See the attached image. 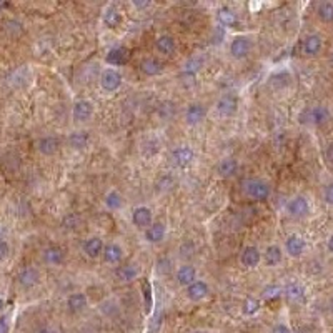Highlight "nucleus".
Wrapping results in <instances>:
<instances>
[{
	"label": "nucleus",
	"mask_w": 333,
	"mask_h": 333,
	"mask_svg": "<svg viewBox=\"0 0 333 333\" xmlns=\"http://www.w3.org/2000/svg\"><path fill=\"white\" fill-rule=\"evenodd\" d=\"M242 190L245 192L247 197H250L252 200L263 202L272 195V187L270 183L263 178H247L242 183Z\"/></svg>",
	"instance_id": "obj_1"
},
{
	"label": "nucleus",
	"mask_w": 333,
	"mask_h": 333,
	"mask_svg": "<svg viewBox=\"0 0 333 333\" xmlns=\"http://www.w3.org/2000/svg\"><path fill=\"white\" fill-rule=\"evenodd\" d=\"M238 107H240L238 95L232 92L222 93L215 103V110L220 117H233L238 112Z\"/></svg>",
	"instance_id": "obj_2"
},
{
	"label": "nucleus",
	"mask_w": 333,
	"mask_h": 333,
	"mask_svg": "<svg viewBox=\"0 0 333 333\" xmlns=\"http://www.w3.org/2000/svg\"><path fill=\"white\" fill-rule=\"evenodd\" d=\"M195 160V152L188 145H178L170 152V162L177 168H188Z\"/></svg>",
	"instance_id": "obj_3"
},
{
	"label": "nucleus",
	"mask_w": 333,
	"mask_h": 333,
	"mask_svg": "<svg viewBox=\"0 0 333 333\" xmlns=\"http://www.w3.org/2000/svg\"><path fill=\"white\" fill-rule=\"evenodd\" d=\"M300 118L305 123H310V125H323V123H327L328 118H330V112H328L327 107L315 105V107L307 108V110L302 113Z\"/></svg>",
	"instance_id": "obj_4"
},
{
	"label": "nucleus",
	"mask_w": 333,
	"mask_h": 333,
	"mask_svg": "<svg viewBox=\"0 0 333 333\" xmlns=\"http://www.w3.org/2000/svg\"><path fill=\"white\" fill-rule=\"evenodd\" d=\"M253 43L250 40V37L247 35H237L232 38L230 42V55L237 60H242V58L248 57V53L252 52Z\"/></svg>",
	"instance_id": "obj_5"
},
{
	"label": "nucleus",
	"mask_w": 333,
	"mask_h": 333,
	"mask_svg": "<svg viewBox=\"0 0 333 333\" xmlns=\"http://www.w3.org/2000/svg\"><path fill=\"white\" fill-rule=\"evenodd\" d=\"M122 73L117 70V68H105V70L102 72L100 75V85L105 92L112 93V92H117L118 88L122 87Z\"/></svg>",
	"instance_id": "obj_6"
},
{
	"label": "nucleus",
	"mask_w": 333,
	"mask_h": 333,
	"mask_svg": "<svg viewBox=\"0 0 333 333\" xmlns=\"http://www.w3.org/2000/svg\"><path fill=\"white\" fill-rule=\"evenodd\" d=\"M287 213L293 218H303L310 213V202L307 200V197L303 195H295L292 197L287 203Z\"/></svg>",
	"instance_id": "obj_7"
},
{
	"label": "nucleus",
	"mask_w": 333,
	"mask_h": 333,
	"mask_svg": "<svg viewBox=\"0 0 333 333\" xmlns=\"http://www.w3.org/2000/svg\"><path fill=\"white\" fill-rule=\"evenodd\" d=\"M93 115V103L87 98H78L72 107V117L77 123L88 122Z\"/></svg>",
	"instance_id": "obj_8"
},
{
	"label": "nucleus",
	"mask_w": 333,
	"mask_h": 333,
	"mask_svg": "<svg viewBox=\"0 0 333 333\" xmlns=\"http://www.w3.org/2000/svg\"><path fill=\"white\" fill-rule=\"evenodd\" d=\"M132 223L140 230H147L148 227L153 223V213L148 207L142 205L137 207L135 210L132 212Z\"/></svg>",
	"instance_id": "obj_9"
},
{
	"label": "nucleus",
	"mask_w": 333,
	"mask_h": 333,
	"mask_svg": "<svg viewBox=\"0 0 333 333\" xmlns=\"http://www.w3.org/2000/svg\"><path fill=\"white\" fill-rule=\"evenodd\" d=\"M208 293H210L208 283L205 280H198V278L192 283V285H188L185 288V295L190 302H202Z\"/></svg>",
	"instance_id": "obj_10"
},
{
	"label": "nucleus",
	"mask_w": 333,
	"mask_h": 333,
	"mask_svg": "<svg viewBox=\"0 0 333 333\" xmlns=\"http://www.w3.org/2000/svg\"><path fill=\"white\" fill-rule=\"evenodd\" d=\"M207 117V108L203 103H198V102H193V103H188L187 110H185V122L188 125H198V123H202L205 120Z\"/></svg>",
	"instance_id": "obj_11"
},
{
	"label": "nucleus",
	"mask_w": 333,
	"mask_h": 333,
	"mask_svg": "<svg viewBox=\"0 0 333 333\" xmlns=\"http://www.w3.org/2000/svg\"><path fill=\"white\" fill-rule=\"evenodd\" d=\"M17 282H18V285L23 288H33L38 282H40V272L33 267H25L18 272Z\"/></svg>",
	"instance_id": "obj_12"
},
{
	"label": "nucleus",
	"mask_w": 333,
	"mask_h": 333,
	"mask_svg": "<svg viewBox=\"0 0 333 333\" xmlns=\"http://www.w3.org/2000/svg\"><path fill=\"white\" fill-rule=\"evenodd\" d=\"M103 248H105V243L100 237H88L85 242H83V253L95 260V258L103 255Z\"/></svg>",
	"instance_id": "obj_13"
},
{
	"label": "nucleus",
	"mask_w": 333,
	"mask_h": 333,
	"mask_svg": "<svg viewBox=\"0 0 333 333\" xmlns=\"http://www.w3.org/2000/svg\"><path fill=\"white\" fill-rule=\"evenodd\" d=\"M262 262V252L257 247L248 245L240 253V263L247 268H255Z\"/></svg>",
	"instance_id": "obj_14"
},
{
	"label": "nucleus",
	"mask_w": 333,
	"mask_h": 333,
	"mask_svg": "<svg viewBox=\"0 0 333 333\" xmlns=\"http://www.w3.org/2000/svg\"><path fill=\"white\" fill-rule=\"evenodd\" d=\"M285 252L293 258L302 257V253L305 252V240L300 235H297V233L288 235L285 240Z\"/></svg>",
	"instance_id": "obj_15"
},
{
	"label": "nucleus",
	"mask_w": 333,
	"mask_h": 333,
	"mask_svg": "<svg viewBox=\"0 0 333 333\" xmlns=\"http://www.w3.org/2000/svg\"><path fill=\"white\" fill-rule=\"evenodd\" d=\"M42 260L43 263L52 265V267L60 265V263H63V260H65V252H63L60 247L50 245L42 252Z\"/></svg>",
	"instance_id": "obj_16"
},
{
	"label": "nucleus",
	"mask_w": 333,
	"mask_h": 333,
	"mask_svg": "<svg viewBox=\"0 0 333 333\" xmlns=\"http://www.w3.org/2000/svg\"><path fill=\"white\" fill-rule=\"evenodd\" d=\"M175 278H177V283L182 287H188L192 285L193 282L197 280V268L193 265H188V263H185V265L178 267V270L175 273Z\"/></svg>",
	"instance_id": "obj_17"
},
{
	"label": "nucleus",
	"mask_w": 333,
	"mask_h": 333,
	"mask_svg": "<svg viewBox=\"0 0 333 333\" xmlns=\"http://www.w3.org/2000/svg\"><path fill=\"white\" fill-rule=\"evenodd\" d=\"M167 235V225L163 222H153L145 230V240L148 243H160Z\"/></svg>",
	"instance_id": "obj_18"
},
{
	"label": "nucleus",
	"mask_w": 333,
	"mask_h": 333,
	"mask_svg": "<svg viewBox=\"0 0 333 333\" xmlns=\"http://www.w3.org/2000/svg\"><path fill=\"white\" fill-rule=\"evenodd\" d=\"M140 273V268H138L137 263H125V265L118 267L115 270V277L118 282H133Z\"/></svg>",
	"instance_id": "obj_19"
},
{
	"label": "nucleus",
	"mask_w": 333,
	"mask_h": 333,
	"mask_svg": "<svg viewBox=\"0 0 333 333\" xmlns=\"http://www.w3.org/2000/svg\"><path fill=\"white\" fill-rule=\"evenodd\" d=\"M87 295L82 292H75V293H70V295L67 297V310L70 313H80L85 310L87 307Z\"/></svg>",
	"instance_id": "obj_20"
},
{
	"label": "nucleus",
	"mask_w": 333,
	"mask_h": 333,
	"mask_svg": "<svg viewBox=\"0 0 333 333\" xmlns=\"http://www.w3.org/2000/svg\"><path fill=\"white\" fill-rule=\"evenodd\" d=\"M58 147H60V140H58L57 137L47 135L37 140V150L40 152L42 155H53V153H57Z\"/></svg>",
	"instance_id": "obj_21"
},
{
	"label": "nucleus",
	"mask_w": 333,
	"mask_h": 333,
	"mask_svg": "<svg viewBox=\"0 0 333 333\" xmlns=\"http://www.w3.org/2000/svg\"><path fill=\"white\" fill-rule=\"evenodd\" d=\"M67 142L73 150H83V148H87L88 143H90V133L87 130H75L68 135Z\"/></svg>",
	"instance_id": "obj_22"
},
{
	"label": "nucleus",
	"mask_w": 333,
	"mask_h": 333,
	"mask_svg": "<svg viewBox=\"0 0 333 333\" xmlns=\"http://www.w3.org/2000/svg\"><path fill=\"white\" fill-rule=\"evenodd\" d=\"M102 257L108 265H117L123 258V248L118 245V243H108V245H105V248H103Z\"/></svg>",
	"instance_id": "obj_23"
},
{
	"label": "nucleus",
	"mask_w": 333,
	"mask_h": 333,
	"mask_svg": "<svg viewBox=\"0 0 333 333\" xmlns=\"http://www.w3.org/2000/svg\"><path fill=\"white\" fill-rule=\"evenodd\" d=\"M217 172H218V175L223 177V178L233 177L238 172V160H237V158H233V157L222 158V160L218 162V165H217Z\"/></svg>",
	"instance_id": "obj_24"
},
{
	"label": "nucleus",
	"mask_w": 333,
	"mask_h": 333,
	"mask_svg": "<svg viewBox=\"0 0 333 333\" xmlns=\"http://www.w3.org/2000/svg\"><path fill=\"white\" fill-rule=\"evenodd\" d=\"M283 293H285V297L293 303H302L305 300V288L298 282L287 283L285 288H283Z\"/></svg>",
	"instance_id": "obj_25"
},
{
	"label": "nucleus",
	"mask_w": 333,
	"mask_h": 333,
	"mask_svg": "<svg viewBox=\"0 0 333 333\" xmlns=\"http://www.w3.org/2000/svg\"><path fill=\"white\" fill-rule=\"evenodd\" d=\"M323 47V42H322V37L317 35V33H313V35H308L305 40H303V45H302V50L305 55L308 57H315L320 53Z\"/></svg>",
	"instance_id": "obj_26"
},
{
	"label": "nucleus",
	"mask_w": 333,
	"mask_h": 333,
	"mask_svg": "<svg viewBox=\"0 0 333 333\" xmlns=\"http://www.w3.org/2000/svg\"><path fill=\"white\" fill-rule=\"evenodd\" d=\"M103 205H105L107 210H110V212L120 210L122 205H123L122 193L118 192V190H115V188H113V190H110V192H107L105 198H103Z\"/></svg>",
	"instance_id": "obj_27"
},
{
	"label": "nucleus",
	"mask_w": 333,
	"mask_h": 333,
	"mask_svg": "<svg viewBox=\"0 0 333 333\" xmlns=\"http://www.w3.org/2000/svg\"><path fill=\"white\" fill-rule=\"evenodd\" d=\"M282 258H283V252L282 248L278 245H270L267 247L265 253H263V260L268 267H277L282 263Z\"/></svg>",
	"instance_id": "obj_28"
},
{
	"label": "nucleus",
	"mask_w": 333,
	"mask_h": 333,
	"mask_svg": "<svg viewBox=\"0 0 333 333\" xmlns=\"http://www.w3.org/2000/svg\"><path fill=\"white\" fill-rule=\"evenodd\" d=\"M128 58V50L123 47H117V48H112L110 52H108L107 55V63H110L112 67H118V65H123V63L127 62Z\"/></svg>",
	"instance_id": "obj_29"
},
{
	"label": "nucleus",
	"mask_w": 333,
	"mask_h": 333,
	"mask_svg": "<svg viewBox=\"0 0 333 333\" xmlns=\"http://www.w3.org/2000/svg\"><path fill=\"white\" fill-rule=\"evenodd\" d=\"M155 47H157L158 52L163 53V55H170V53L175 52L177 43H175V38L170 37V35H160L157 38Z\"/></svg>",
	"instance_id": "obj_30"
},
{
	"label": "nucleus",
	"mask_w": 333,
	"mask_h": 333,
	"mask_svg": "<svg viewBox=\"0 0 333 333\" xmlns=\"http://www.w3.org/2000/svg\"><path fill=\"white\" fill-rule=\"evenodd\" d=\"M217 18H218V22L225 27H233L237 23V13L233 12L230 7H220L218 8Z\"/></svg>",
	"instance_id": "obj_31"
},
{
	"label": "nucleus",
	"mask_w": 333,
	"mask_h": 333,
	"mask_svg": "<svg viewBox=\"0 0 333 333\" xmlns=\"http://www.w3.org/2000/svg\"><path fill=\"white\" fill-rule=\"evenodd\" d=\"M120 20H122V15L115 7L110 5L105 8V12H103V23H105L107 27L115 28L118 23H120Z\"/></svg>",
	"instance_id": "obj_32"
},
{
	"label": "nucleus",
	"mask_w": 333,
	"mask_h": 333,
	"mask_svg": "<svg viewBox=\"0 0 333 333\" xmlns=\"http://www.w3.org/2000/svg\"><path fill=\"white\" fill-rule=\"evenodd\" d=\"M142 72L145 73V75H158V73H162V63L157 60V58H145V60L142 62Z\"/></svg>",
	"instance_id": "obj_33"
},
{
	"label": "nucleus",
	"mask_w": 333,
	"mask_h": 333,
	"mask_svg": "<svg viewBox=\"0 0 333 333\" xmlns=\"http://www.w3.org/2000/svg\"><path fill=\"white\" fill-rule=\"evenodd\" d=\"M317 13L323 22H333V3H330V2L320 3Z\"/></svg>",
	"instance_id": "obj_34"
},
{
	"label": "nucleus",
	"mask_w": 333,
	"mask_h": 333,
	"mask_svg": "<svg viewBox=\"0 0 333 333\" xmlns=\"http://www.w3.org/2000/svg\"><path fill=\"white\" fill-rule=\"evenodd\" d=\"M260 310V302L257 300V298H247L245 302H243L242 305V312L243 315H255V313Z\"/></svg>",
	"instance_id": "obj_35"
},
{
	"label": "nucleus",
	"mask_w": 333,
	"mask_h": 333,
	"mask_svg": "<svg viewBox=\"0 0 333 333\" xmlns=\"http://www.w3.org/2000/svg\"><path fill=\"white\" fill-rule=\"evenodd\" d=\"M283 293V288L280 285H268L263 288L262 297L267 298V300H273V298H278Z\"/></svg>",
	"instance_id": "obj_36"
},
{
	"label": "nucleus",
	"mask_w": 333,
	"mask_h": 333,
	"mask_svg": "<svg viewBox=\"0 0 333 333\" xmlns=\"http://www.w3.org/2000/svg\"><path fill=\"white\" fill-rule=\"evenodd\" d=\"M78 222H80V218H78V215H75V213H70V215H67L65 218H63L62 222V227L67 228V230H75Z\"/></svg>",
	"instance_id": "obj_37"
},
{
	"label": "nucleus",
	"mask_w": 333,
	"mask_h": 333,
	"mask_svg": "<svg viewBox=\"0 0 333 333\" xmlns=\"http://www.w3.org/2000/svg\"><path fill=\"white\" fill-rule=\"evenodd\" d=\"M200 67H202V60H200V58H192V60L187 62L185 73H188V75H193L195 72L200 70Z\"/></svg>",
	"instance_id": "obj_38"
},
{
	"label": "nucleus",
	"mask_w": 333,
	"mask_h": 333,
	"mask_svg": "<svg viewBox=\"0 0 333 333\" xmlns=\"http://www.w3.org/2000/svg\"><path fill=\"white\" fill-rule=\"evenodd\" d=\"M323 198H325V202L328 205H333V182L328 183L325 187V190H323Z\"/></svg>",
	"instance_id": "obj_39"
},
{
	"label": "nucleus",
	"mask_w": 333,
	"mask_h": 333,
	"mask_svg": "<svg viewBox=\"0 0 333 333\" xmlns=\"http://www.w3.org/2000/svg\"><path fill=\"white\" fill-rule=\"evenodd\" d=\"M8 253H10V247H8V243L5 240L0 238V262L5 260V258L8 257Z\"/></svg>",
	"instance_id": "obj_40"
},
{
	"label": "nucleus",
	"mask_w": 333,
	"mask_h": 333,
	"mask_svg": "<svg viewBox=\"0 0 333 333\" xmlns=\"http://www.w3.org/2000/svg\"><path fill=\"white\" fill-rule=\"evenodd\" d=\"M272 333H292V330L285 323H277V325L272 328Z\"/></svg>",
	"instance_id": "obj_41"
},
{
	"label": "nucleus",
	"mask_w": 333,
	"mask_h": 333,
	"mask_svg": "<svg viewBox=\"0 0 333 333\" xmlns=\"http://www.w3.org/2000/svg\"><path fill=\"white\" fill-rule=\"evenodd\" d=\"M35 333H55V330L50 328V327H40Z\"/></svg>",
	"instance_id": "obj_42"
},
{
	"label": "nucleus",
	"mask_w": 333,
	"mask_h": 333,
	"mask_svg": "<svg viewBox=\"0 0 333 333\" xmlns=\"http://www.w3.org/2000/svg\"><path fill=\"white\" fill-rule=\"evenodd\" d=\"M327 248H328V252L333 253V233L330 235V238H328V242H327Z\"/></svg>",
	"instance_id": "obj_43"
},
{
	"label": "nucleus",
	"mask_w": 333,
	"mask_h": 333,
	"mask_svg": "<svg viewBox=\"0 0 333 333\" xmlns=\"http://www.w3.org/2000/svg\"><path fill=\"white\" fill-rule=\"evenodd\" d=\"M7 332H8V328H7V325H5V322L0 320V333H7Z\"/></svg>",
	"instance_id": "obj_44"
},
{
	"label": "nucleus",
	"mask_w": 333,
	"mask_h": 333,
	"mask_svg": "<svg viewBox=\"0 0 333 333\" xmlns=\"http://www.w3.org/2000/svg\"><path fill=\"white\" fill-rule=\"evenodd\" d=\"M327 157H328V160H332V162H333V145L328 147V150H327Z\"/></svg>",
	"instance_id": "obj_45"
},
{
	"label": "nucleus",
	"mask_w": 333,
	"mask_h": 333,
	"mask_svg": "<svg viewBox=\"0 0 333 333\" xmlns=\"http://www.w3.org/2000/svg\"><path fill=\"white\" fill-rule=\"evenodd\" d=\"M133 5L135 7H147V5H150L148 2H143V3H140V2H133Z\"/></svg>",
	"instance_id": "obj_46"
},
{
	"label": "nucleus",
	"mask_w": 333,
	"mask_h": 333,
	"mask_svg": "<svg viewBox=\"0 0 333 333\" xmlns=\"http://www.w3.org/2000/svg\"><path fill=\"white\" fill-rule=\"evenodd\" d=\"M192 333H207V332H202V330H195V332H192Z\"/></svg>",
	"instance_id": "obj_47"
},
{
	"label": "nucleus",
	"mask_w": 333,
	"mask_h": 333,
	"mask_svg": "<svg viewBox=\"0 0 333 333\" xmlns=\"http://www.w3.org/2000/svg\"><path fill=\"white\" fill-rule=\"evenodd\" d=\"M330 310H332V313H333V300H332V303H330Z\"/></svg>",
	"instance_id": "obj_48"
},
{
	"label": "nucleus",
	"mask_w": 333,
	"mask_h": 333,
	"mask_svg": "<svg viewBox=\"0 0 333 333\" xmlns=\"http://www.w3.org/2000/svg\"><path fill=\"white\" fill-rule=\"evenodd\" d=\"M332 60H333V52H332Z\"/></svg>",
	"instance_id": "obj_49"
},
{
	"label": "nucleus",
	"mask_w": 333,
	"mask_h": 333,
	"mask_svg": "<svg viewBox=\"0 0 333 333\" xmlns=\"http://www.w3.org/2000/svg\"><path fill=\"white\" fill-rule=\"evenodd\" d=\"M0 232H2V230H0Z\"/></svg>",
	"instance_id": "obj_50"
}]
</instances>
